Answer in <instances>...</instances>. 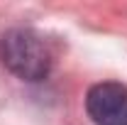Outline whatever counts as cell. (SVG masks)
Returning <instances> with one entry per match:
<instances>
[{"instance_id":"6da1fadb","label":"cell","mask_w":127,"mask_h":125,"mask_svg":"<svg viewBox=\"0 0 127 125\" xmlns=\"http://www.w3.org/2000/svg\"><path fill=\"white\" fill-rule=\"evenodd\" d=\"M0 62L22 81H42L51 71V49L34 30H7L0 37Z\"/></svg>"},{"instance_id":"7a4b0ae2","label":"cell","mask_w":127,"mask_h":125,"mask_svg":"<svg viewBox=\"0 0 127 125\" xmlns=\"http://www.w3.org/2000/svg\"><path fill=\"white\" fill-rule=\"evenodd\" d=\"M86 110L95 125H127V86L115 81L95 83L86 96Z\"/></svg>"}]
</instances>
